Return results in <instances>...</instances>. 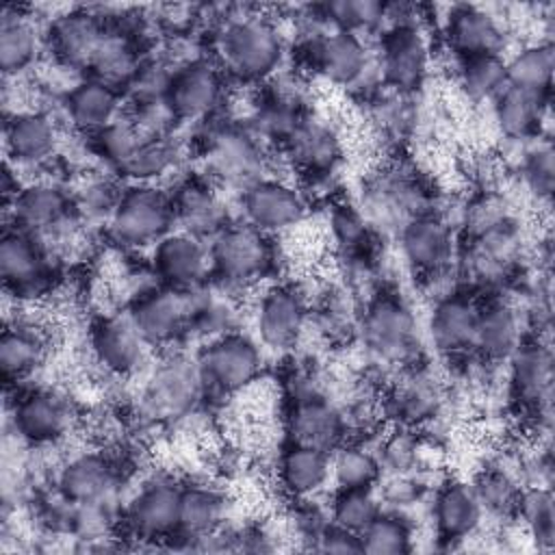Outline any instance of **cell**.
Segmentation results:
<instances>
[{
    "label": "cell",
    "instance_id": "cell-53",
    "mask_svg": "<svg viewBox=\"0 0 555 555\" xmlns=\"http://www.w3.org/2000/svg\"><path fill=\"white\" fill-rule=\"evenodd\" d=\"M330 225L334 232V238L338 241L340 247H345L347 251H362L366 241H369V232L371 225L366 221V217L362 215V210L349 206V204H340L334 206L332 215H330Z\"/></svg>",
    "mask_w": 555,
    "mask_h": 555
},
{
    "label": "cell",
    "instance_id": "cell-52",
    "mask_svg": "<svg viewBox=\"0 0 555 555\" xmlns=\"http://www.w3.org/2000/svg\"><path fill=\"white\" fill-rule=\"evenodd\" d=\"M522 178L538 197H551L553 182H555V167H553V147L548 141H538L525 152Z\"/></svg>",
    "mask_w": 555,
    "mask_h": 555
},
{
    "label": "cell",
    "instance_id": "cell-24",
    "mask_svg": "<svg viewBox=\"0 0 555 555\" xmlns=\"http://www.w3.org/2000/svg\"><path fill=\"white\" fill-rule=\"evenodd\" d=\"M126 522L141 540H165L176 535L180 522V488L169 481L147 483L130 501Z\"/></svg>",
    "mask_w": 555,
    "mask_h": 555
},
{
    "label": "cell",
    "instance_id": "cell-27",
    "mask_svg": "<svg viewBox=\"0 0 555 555\" xmlns=\"http://www.w3.org/2000/svg\"><path fill=\"white\" fill-rule=\"evenodd\" d=\"M69 405L50 390H30L15 401V431L33 444H50L61 440L69 429Z\"/></svg>",
    "mask_w": 555,
    "mask_h": 555
},
{
    "label": "cell",
    "instance_id": "cell-3",
    "mask_svg": "<svg viewBox=\"0 0 555 555\" xmlns=\"http://www.w3.org/2000/svg\"><path fill=\"white\" fill-rule=\"evenodd\" d=\"M210 273L223 286H247L273 267V247L269 234L249 223H228L210 238Z\"/></svg>",
    "mask_w": 555,
    "mask_h": 555
},
{
    "label": "cell",
    "instance_id": "cell-20",
    "mask_svg": "<svg viewBox=\"0 0 555 555\" xmlns=\"http://www.w3.org/2000/svg\"><path fill=\"white\" fill-rule=\"evenodd\" d=\"M286 427L291 442L317 447L330 453L347 438L340 408L319 392H306L293 399Z\"/></svg>",
    "mask_w": 555,
    "mask_h": 555
},
{
    "label": "cell",
    "instance_id": "cell-55",
    "mask_svg": "<svg viewBox=\"0 0 555 555\" xmlns=\"http://www.w3.org/2000/svg\"><path fill=\"white\" fill-rule=\"evenodd\" d=\"M382 496L390 503V505H410L418 499V483L412 479L410 473H399V475H390V479L384 486Z\"/></svg>",
    "mask_w": 555,
    "mask_h": 555
},
{
    "label": "cell",
    "instance_id": "cell-33",
    "mask_svg": "<svg viewBox=\"0 0 555 555\" xmlns=\"http://www.w3.org/2000/svg\"><path fill=\"white\" fill-rule=\"evenodd\" d=\"M56 126L41 111H22L9 117L4 126L7 154L17 165L46 163L56 150Z\"/></svg>",
    "mask_w": 555,
    "mask_h": 555
},
{
    "label": "cell",
    "instance_id": "cell-50",
    "mask_svg": "<svg viewBox=\"0 0 555 555\" xmlns=\"http://www.w3.org/2000/svg\"><path fill=\"white\" fill-rule=\"evenodd\" d=\"M377 457L382 470H388L390 475L412 473L418 462V438L412 427L397 425L390 434H386L379 442Z\"/></svg>",
    "mask_w": 555,
    "mask_h": 555
},
{
    "label": "cell",
    "instance_id": "cell-21",
    "mask_svg": "<svg viewBox=\"0 0 555 555\" xmlns=\"http://www.w3.org/2000/svg\"><path fill=\"white\" fill-rule=\"evenodd\" d=\"M108 33L104 22L91 11L76 9L59 15L48 28V43L54 56L78 69H89Z\"/></svg>",
    "mask_w": 555,
    "mask_h": 555
},
{
    "label": "cell",
    "instance_id": "cell-13",
    "mask_svg": "<svg viewBox=\"0 0 555 555\" xmlns=\"http://www.w3.org/2000/svg\"><path fill=\"white\" fill-rule=\"evenodd\" d=\"M128 319L147 345H169L189 330V293L147 288L132 299Z\"/></svg>",
    "mask_w": 555,
    "mask_h": 555
},
{
    "label": "cell",
    "instance_id": "cell-43",
    "mask_svg": "<svg viewBox=\"0 0 555 555\" xmlns=\"http://www.w3.org/2000/svg\"><path fill=\"white\" fill-rule=\"evenodd\" d=\"M178 147L169 134L145 137L130 160L117 171L134 184H150L152 180L169 173L176 167Z\"/></svg>",
    "mask_w": 555,
    "mask_h": 555
},
{
    "label": "cell",
    "instance_id": "cell-34",
    "mask_svg": "<svg viewBox=\"0 0 555 555\" xmlns=\"http://www.w3.org/2000/svg\"><path fill=\"white\" fill-rule=\"evenodd\" d=\"M278 475L282 488L293 499H310L332 477V453L317 447L288 442L280 455Z\"/></svg>",
    "mask_w": 555,
    "mask_h": 555
},
{
    "label": "cell",
    "instance_id": "cell-51",
    "mask_svg": "<svg viewBox=\"0 0 555 555\" xmlns=\"http://www.w3.org/2000/svg\"><path fill=\"white\" fill-rule=\"evenodd\" d=\"M317 317H319V327L334 340L347 338L353 330H358V323H360V319L353 317L349 297L343 291L327 293L317 310Z\"/></svg>",
    "mask_w": 555,
    "mask_h": 555
},
{
    "label": "cell",
    "instance_id": "cell-4",
    "mask_svg": "<svg viewBox=\"0 0 555 555\" xmlns=\"http://www.w3.org/2000/svg\"><path fill=\"white\" fill-rule=\"evenodd\" d=\"M195 364L204 390L215 395H234L258 377L262 369V353L249 336L228 332L210 338L199 351Z\"/></svg>",
    "mask_w": 555,
    "mask_h": 555
},
{
    "label": "cell",
    "instance_id": "cell-48",
    "mask_svg": "<svg viewBox=\"0 0 555 555\" xmlns=\"http://www.w3.org/2000/svg\"><path fill=\"white\" fill-rule=\"evenodd\" d=\"M93 137V150L98 156L111 165L115 171H119L130 156L137 152L145 134L137 128V124L130 117H117L106 128L98 130Z\"/></svg>",
    "mask_w": 555,
    "mask_h": 555
},
{
    "label": "cell",
    "instance_id": "cell-47",
    "mask_svg": "<svg viewBox=\"0 0 555 555\" xmlns=\"http://www.w3.org/2000/svg\"><path fill=\"white\" fill-rule=\"evenodd\" d=\"M321 15L334 30H375L386 22V4L373 0H336L321 4Z\"/></svg>",
    "mask_w": 555,
    "mask_h": 555
},
{
    "label": "cell",
    "instance_id": "cell-36",
    "mask_svg": "<svg viewBox=\"0 0 555 555\" xmlns=\"http://www.w3.org/2000/svg\"><path fill=\"white\" fill-rule=\"evenodd\" d=\"M225 520V499L219 490L208 486L180 488V522L182 540L195 542L221 529Z\"/></svg>",
    "mask_w": 555,
    "mask_h": 555
},
{
    "label": "cell",
    "instance_id": "cell-49",
    "mask_svg": "<svg viewBox=\"0 0 555 555\" xmlns=\"http://www.w3.org/2000/svg\"><path fill=\"white\" fill-rule=\"evenodd\" d=\"M236 312L223 293H206L204 297H191L189 293V330L217 338L234 330Z\"/></svg>",
    "mask_w": 555,
    "mask_h": 555
},
{
    "label": "cell",
    "instance_id": "cell-15",
    "mask_svg": "<svg viewBox=\"0 0 555 555\" xmlns=\"http://www.w3.org/2000/svg\"><path fill=\"white\" fill-rule=\"evenodd\" d=\"M202 390L197 364L182 356H171L156 366L145 388L143 403L154 418H173L186 414Z\"/></svg>",
    "mask_w": 555,
    "mask_h": 555
},
{
    "label": "cell",
    "instance_id": "cell-45",
    "mask_svg": "<svg viewBox=\"0 0 555 555\" xmlns=\"http://www.w3.org/2000/svg\"><path fill=\"white\" fill-rule=\"evenodd\" d=\"M360 542L369 555H403L412 551V527L399 514L379 512L360 533Z\"/></svg>",
    "mask_w": 555,
    "mask_h": 555
},
{
    "label": "cell",
    "instance_id": "cell-22",
    "mask_svg": "<svg viewBox=\"0 0 555 555\" xmlns=\"http://www.w3.org/2000/svg\"><path fill=\"white\" fill-rule=\"evenodd\" d=\"M479 301L470 293L442 295L429 314V336L434 347L449 358L473 351Z\"/></svg>",
    "mask_w": 555,
    "mask_h": 555
},
{
    "label": "cell",
    "instance_id": "cell-11",
    "mask_svg": "<svg viewBox=\"0 0 555 555\" xmlns=\"http://www.w3.org/2000/svg\"><path fill=\"white\" fill-rule=\"evenodd\" d=\"M154 271L163 286L180 293L199 291L210 275V254L202 238L176 230L154 245Z\"/></svg>",
    "mask_w": 555,
    "mask_h": 555
},
{
    "label": "cell",
    "instance_id": "cell-8",
    "mask_svg": "<svg viewBox=\"0 0 555 555\" xmlns=\"http://www.w3.org/2000/svg\"><path fill=\"white\" fill-rule=\"evenodd\" d=\"M223 98V72L206 59H193L171 72L165 102L180 121L206 119Z\"/></svg>",
    "mask_w": 555,
    "mask_h": 555
},
{
    "label": "cell",
    "instance_id": "cell-35",
    "mask_svg": "<svg viewBox=\"0 0 555 555\" xmlns=\"http://www.w3.org/2000/svg\"><path fill=\"white\" fill-rule=\"evenodd\" d=\"M494 119L509 139H533L548 104V95L531 93L518 87H505L494 100Z\"/></svg>",
    "mask_w": 555,
    "mask_h": 555
},
{
    "label": "cell",
    "instance_id": "cell-19",
    "mask_svg": "<svg viewBox=\"0 0 555 555\" xmlns=\"http://www.w3.org/2000/svg\"><path fill=\"white\" fill-rule=\"evenodd\" d=\"M293 165L310 178H325L340 160V139L325 121L301 115L280 139Z\"/></svg>",
    "mask_w": 555,
    "mask_h": 555
},
{
    "label": "cell",
    "instance_id": "cell-7",
    "mask_svg": "<svg viewBox=\"0 0 555 555\" xmlns=\"http://www.w3.org/2000/svg\"><path fill=\"white\" fill-rule=\"evenodd\" d=\"M76 199L54 182H33L15 191L13 219L22 228L41 238L65 234L74 225Z\"/></svg>",
    "mask_w": 555,
    "mask_h": 555
},
{
    "label": "cell",
    "instance_id": "cell-10",
    "mask_svg": "<svg viewBox=\"0 0 555 555\" xmlns=\"http://www.w3.org/2000/svg\"><path fill=\"white\" fill-rule=\"evenodd\" d=\"M509 362V388L514 399L540 423L551 414L553 356L540 338H522Z\"/></svg>",
    "mask_w": 555,
    "mask_h": 555
},
{
    "label": "cell",
    "instance_id": "cell-6",
    "mask_svg": "<svg viewBox=\"0 0 555 555\" xmlns=\"http://www.w3.org/2000/svg\"><path fill=\"white\" fill-rule=\"evenodd\" d=\"M427 43L414 24L388 26L379 41V78L401 95L414 93L427 74Z\"/></svg>",
    "mask_w": 555,
    "mask_h": 555
},
{
    "label": "cell",
    "instance_id": "cell-41",
    "mask_svg": "<svg viewBox=\"0 0 555 555\" xmlns=\"http://www.w3.org/2000/svg\"><path fill=\"white\" fill-rule=\"evenodd\" d=\"M379 477V457L364 444L343 442L332 451V479L336 488H373Z\"/></svg>",
    "mask_w": 555,
    "mask_h": 555
},
{
    "label": "cell",
    "instance_id": "cell-26",
    "mask_svg": "<svg viewBox=\"0 0 555 555\" xmlns=\"http://www.w3.org/2000/svg\"><path fill=\"white\" fill-rule=\"evenodd\" d=\"M117 486V468L104 453L72 457L56 477V490L72 505L108 501Z\"/></svg>",
    "mask_w": 555,
    "mask_h": 555
},
{
    "label": "cell",
    "instance_id": "cell-5",
    "mask_svg": "<svg viewBox=\"0 0 555 555\" xmlns=\"http://www.w3.org/2000/svg\"><path fill=\"white\" fill-rule=\"evenodd\" d=\"M108 223L113 238L121 245H156L176 225L171 197L150 184L128 186L121 191Z\"/></svg>",
    "mask_w": 555,
    "mask_h": 555
},
{
    "label": "cell",
    "instance_id": "cell-42",
    "mask_svg": "<svg viewBox=\"0 0 555 555\" xmlns=\"http://www.w3.org/2000/svg\"><path fill=\"white\" fill-rule=\"evenodd\" d=\"M538 548L555 544V503L548 486H522L516 514Z\"/></svg>",
    "mask_w": 555,
    "mask_h": 555
},
{
    "label": "cell",
    "instance_id": "cell-54",
    "mask_svg": "<svg viewBox=\"0 0 555 555\" xmlns=\"http://www.w3.org/2000/svg\"><path fill=\"white\" fill-rule=\"evenodd\" d=\"M312 548L321 553H362V542L358 533H351L330 522L325 531L317 538Z\"/></svg>",
    "mask_w": 555,
    "mask_h": 555
},
{
    "label": "cell",
    "instance_id": "cell-18",
    "mask_svg": "<svg viewBox=\"0 0 555 555\" xmlns=\"http://www.w3.org/2000/svg\"><path fill=\"white\" fill-rule=\"evenodd\" d=\"M308 304L304 295L288 284L269 288L256 312V330L260 343L273 351L293 349L306 327Z\"/></svg>",
    "mask_w": 555,
    "mask_h": 555
},
{
    "label": "cell",
    "instance_id": "cell-46",
    "mask_svg": "<svg viewBox=\"0 0 555 555\" xmlns=\"http://www.w3.org/2000/svg\"><path fill=\"white\" fill-rule=\"evenodd\" d=\"M382 512L373 488H338L330 509V522L351 533H362Z\"/></svg>",
    "mask_w": 555,
    "mask_h": 555
},
{
    "label": "cell",
    "instance_id": "cell-31",
    "mask_svg": "<svg viewBox=\"0 0 555 555\" xmlns=\"http://www.w3.org/2000/svg\"><path fill=\"white\" fill-rule=\"evenodd\" d=\"M210 139L212 169L219 178H223L225 182H238L243 184V189L262 178L258 176V169L262 167V156L258 141L251 132H245L241 128H223L217 130Z\"/></svg>",
    "mask_w": 555,
    "mask_h": 555
},
{
    "label": "cell",
    "instance_id": "cell-17",
    "mask_svg": "<svg viewBox=\"0 0 555 555\" xmlns=\"http://www.w3.org/2000/svg\"><path fill=\"white\" fill-rule=\"evenodd\" d=\"M46 245L22 228L4 232L0 243V275L15 295H35L46 288L50 278Z\"/></svg>",
    "mask_w": 555,
    "mask_h": 555
},
{
    "label": "cell",
    "instance_id": "cell-38",
    "mask_svg": "<svg viewBox=\"0 0 555 555\" xmlns=\"http://www.w3.org/2000/svg\"><path fill=\"white\" fill-rule=\"evenodd\" d=\"M39 52V33L35 24L20 15L11 13L7 7L0 17V67L4 76L26 69Z\"/></svg>",
    "mask_w": 555,
    "mask_h": 555
},
{
    "label": "cell",
    "instance_id": "cell-25",
    "mask_svg": "<svg viewBox=\"0 0 555 555\" xmlns=\"http://www.w3.org/2000/svg\"><path fill=\"white\" fill-rule=\"evenodd\" d=\"M169 197L178 230L202 241L217 236L230 223L219 193L199 178L184 180Z\"/></svg>",
    "mask_w": 555,
    "mask_h": 555
},
{
    "label": "cell",
    "instance_id": "cell-40",
    "mask_svg": "<svg viewBox=\"0 0 555 555\" xmlns=\"http://www.w3.org/2000/svg\"><path fill=\"white\" fill-rule=\"evenodd\" d=\"M457 78L468 100H494L507 87L505 59L501 54H475L460 59Z\"/></svg>",
    "mask_w": 555,
    "mask_h": 555
},
{
    "label": "cell",
    "instance_id": "cell-23",
    "mask_svg": "<svg viewBox=\"0 0 555 555\" xmlns=\"http://www.w3.org/2000/svg\"><path fill=\"white\" fill-rule=\"evenodd\" d=\"M89 343L98 364L113 375H132L143 366L147 356V343L128 317H104L95 321Z\"/></svg>",
    "mask_w": 555,
    "mask_h": 555
},
{
    "label": "cell",
    "instance_id": "cell-30",
    "mask_svg": "<svg viewBox=\"0 0 555 555\" xmlns=\"http://www.w3.org/2000/svg\"><path fill=\"white\" fill-rule=\"evenodd\" d=\"M434 525L442 542L470 538L483 518V509L468 483L447 481L434 496Z\"/></svg>",
    "mask_w": 555,
    "mask_h": 555
},
{
    "label": "cell",
    "instance_id": "cell-12",
    "mask_svg": "<svg viewBox=\"0 0 555 555\" xmlns=\"http://www.w3.org/2000/svg\"><path fill=\"white\" fill-rule=\"evenodd\" d=\"M241 210L245 223L264 234H273L299 223L306 215V202L288 182L260 178L243 189Z\"/></svg>",
    "mask_w": 555,
    "mask_h": 555
},
{
    "label": "cell",
    "instance_id": "cell-2",
    "mask_svg": "<svg viewBox=\"0 0 555 555\" xmlns=\"http://www.w3.org/2000/svg\"><path fill=\"white\" fill-rule=\"evenodd\" d=\"M358 332L377 362L410 366L416 358V319L410 306L395 293H379L369 299Z\"/></svg>",
    "mask_w": 555,
    "mask_h": 555
},
{
    "label": "cell",
    "instance_id": "cell-9",
    "mask_svg": "<svg viewBox=\"0 0 555 555\" xmlns=\"http://www.w3.org/2000/svg\"><path fill=\"white\" fill-rule=\"evenodd\" d=\"M399 247L414 273L438 278L449 269L455 254L453 230L444 217L427 210L401 225Z\"/></svg>",
    "mask_w": 555,
    "mask_h": 555
},
{
    "label": "cell",
    "instance_id": "cell-28",
    "mask_svg": "<svg viewBox=\"0 0 555 555\" xmlns=\"http://www.w3.org/2000/svg\"><path fill=\"white\" fill-rule=\"evenodd\" d=\"M444 35L451 50L460 59L475 54H501L505 43V35L496 17L473 4L451 9L447 15Z\"/></svg>",
    "mask_w": 555,
    "mask_h": 555
},
{
    "label": "cell",
    "instance_id": "cell-39",
    "mask_svg": "<svg viewBox=\"0 0 555 555\" xmlns=\"http://www.w3.org/2000/svg\"><path fill=\"white\" fill-rule=\"evenodd\" d=\"M505 69H507L509 87L548 95L553 69H555L553 43L538 41L520 48L512 59L505 61Z\"/></svg>",
    "mask_w": 555,
    "mask_h": 555
},
{
    "label": "cell",
    "instance_id": "cell-32",
    "mask_svg": "<svg viewBox=\"0 0 555 555\" xmlns=\"http://www.w3.org/2000/svg\"><path fill=\"white\" fill-rule=\"evenodd\" d=\"M65 113L74 128L95 134L115 121L121 106V91L98 78H85L65 95Z\"/></svg>",
    "mask_w": 555,
    "mask_h": 555
},
{
    "label": "cell",
    "instance_id": "cell-37",
    "mask_svg": "<svg viewBox=\"0 0 555 555\" xmlns=\"http://www.w3.org/2000/svg\"><path fill=\"white\" fill-rule=\"evenodd\" d=\"M46 356L43 334L30 325L15 321L7 325L0 336V369L11 382L28 377Z\"/></svg>",
    "mask_w": 555,
    "mask_h": 555
},
{
    "label": "cell",
    "instance_id": "cell-1",
    "mask_svg": "<svg viewBox=\"0 0 555 555\" xmlns=\"http://www.w3.org/2000/svg\"><path fill=\"white\" fill-rule=\"evenodd\" d=\"M282 37L269 17L243 13L225 20L219 33V54L225 72L241 80H264L282 61Z\"/></svg>",
    "mask_w": 555,
    "mask_h": 555
},
{
    "label": "cell",
    "instance_id": "cell-44",
    "mask_svg": "<svg viewBox=\"0 0 555 555\" xmlns=\"http://www.w3.org/2000/svg\"><path fill=\"white\" fill-rule=\"evenodd\" d=\"M483 514L492 516H514L516 505L520 499V481L501 466H486L477 473L475 481L470 483Z\"/></svg>",
    "mask_w": 555,
    "mask_h": 555
},
{
    "label": "cell",
    "instance_id": "cell-29",
    "mask_svg": "<svg viewBox=\"0 0 555 555\" xmlns=\"http://www.w3.org/2000/svg\"><path fill=\"white\" fill-rule=\"evenodd\" d=\"M520 340V319L512 304L503 299H488L479 304L473 353L490 364L505 362Z\"/></svg>",
    "mask_w": 555,
    "mask_h": 555
},
{
    "label": "cell",
    "instance_id": "cell-14",
    "mask_svg": "<svg viewBox=\"0 0 555 555\" xmlns=\"http://www.w3.org/2000/svg\"><path fill=\"white\" fill-rule=\"evenodd\" d=\"M306 56L310 65L327 80L353 87L371 69L369 50L360 35L345 30H330L306 39Z\"/></svg>",
    "mask_w": 555,
    "mask_h": 555
},
{
    "label": "cell",
    "instance_id": "cell-16",
    "mask_svg": "<svg viewBox=\"0 0 555 555\" xmlns=\"http://www.w3.org/2000/svg\"><path fill=\"white\" fill-rule=\"evenodd\" d=\"M384 412L403 427L431 423L442 408L440 382L423 366L410 364L388 388Z\"/></svg>",
    "mask_w": 555,
    "mask_h": 555
}]
</instances>
